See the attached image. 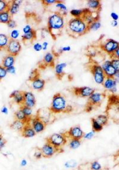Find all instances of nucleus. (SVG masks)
I'll return each mask as SVG.
<instances>
[{"mask_svg":"<svg viewBox=\"0 0 119 170\" xmlns=\"http://www.w3.org/2000/svg\"><path fill=\"white\" fill-rule=\"evenodd\" d=\"M9 42L7 36L4 34H0V49L7 46Z\"/></svg>","mask_w":119,"mask_h":170,"instance_id":"obj_18","label":"nucleus"},{"mask_svg":"<svg viewBox=\"0 0 119 170\" xmlns=\"http://www.w3.org/2000/svg\"><path fill=\"white\" fill-rule=\"evenodd\" d=\"M23 94L24 99L23 105L29 108H34L36 103V100L34 94L31 91L23 92Z\"/></svg>","mask_w":119,"mask_h":170,"instance_id":"obj_3","label":"nucleus"},{"mask_svg":"<svg viewBox=\"0 0 119 170\" xmlns=\"http://www.w3.org/2000/svg\"><path fill=\"white\" fill-rule=\"evenodd\" d=\"M7 74L6 68L3 66H0V81L6 77Z\"/></svg>","mask_w":119,"mask_h":170,"instance_id":"obj_24","label":"nucleus"},{"mask_svg":"<svg viewBox=\"0 0 119 170\" xmlns=\"http://www.w3.org/2000/svg\"><path fill=\"white\" fill-rule=\"evenodd\" d=\"M64 139L62 136L58 134H55L53 135L49 139V142L54 145H59L63 143Z\"/></svg>","mask_w":119,"mask_h":170,"instance_id":"obj_14","label":"nucleus"},{"mask_svg":"<svg viewBox=\"0 0 119 170\" xmlns=\"http://www.w3.org/2000/svg\"><path fill=\"white\" fill-rule=\"evenodd\" d=\"M46 2H47V3H54V2H55V1H50H50H46Z\"/></svg>","mask_w":119,"mask_h":170,"instance_id":"obj_56","label":"nucleus"},{"mask_svg":"<svg viewBox=\"0 0 119 170\" xmlns=\"http://www.w3.org/2000/svg\"><path fill=\"white\" fill-rule=\"evenodd\" d=\"M28 123L32 126L36 134L41 132L45 129V123L37 117H32Z\"/></svg>","mask_w":119,"mask_h":170,"instance_id":"obj_1","label":"nucleus"},{"mask_svg":"<svg viewBox=\"0 0 119 170\" xmlns=\"http://www.w3.org/2000/svg\"><path fill=\"white\" fill-rule=\"evenodd\" d=\"M42 154V156L44 157H48L51 156L54 153V149L49 144H46L43 146L40 149Z\"/></svg>","mask_w":119,"mask_h":170,"instance_id":"obj_11","label":"nucleus"},{"mask_svg":"<svg viewBox=\"0 0 119 170\" xmlns=\"http://www.w3.org/2000/svg\"><path fill=\"white\" fill-rule=\"evenodd\" d=\"M75 164V162H67L66 164V166L67 167H72L74 166Z\"/></svg>","mask_w":119,"mask_h":170,"instance_id":"obj_49","label":"nucleus"},{"mask_svg":"<svg viewBox=\"0 0 119 170\" xmlns=\"http://www.w3.org/2000/svg\"><path fill=\"white\" fill-rule=\"evenodd\" d=\"M1 112L2 114L6 115L9 113V110L6 106H4L1 108Z\"/></svg>","mask_w":119,"mask_h":170,"instance_id":"obj_43","label":"nucleus"},{"mask_svg":"<svg viewBox=\"0 0 119 170\" xmlns=\"http://www.w3.org/2000/svg\"><path fill=\"white\" fill-rule=\"evenodd\" d=\"M66 63H63L58 65L56 66V71L57 73H60L62 72L64 68L66 67Z\"/></svg>","mask_w":119,"mask_h":170,"instance_id":"obj_30","label":"nucleus"},{"mask_svg":"<svg viewBox=\"0 0 119 170\" xmlns=\"http://www.w3.org/2000/svg\"><path fill=\"white\" fill-rule=\"evenodd\" d=\"M32 27H31V26L30 25H26L25 26L23 29V31L24 34H27L32 32Z\"/></svg>","mask_w":119,"mask_h":170,"instance_id":"obj_36","label":"nucleus"},{"mask_svg":"<svg viewBox=\"0 0 119 170\" xmlns=\"http://www.w3.org/2000/svg\"><path fill=\"white\" fill-rule=\"evenodd\" d=\"M26 123L19 120H15L10 124V127L14 130L21 132Z\"/></svg>","mask_w":119,"mask_h":170,"instance_id":"obj_10","label":"nucleus"},{"mask_svg":"<svg viewBox=\"0 0 119 170\" xmlns=\"http://www.w3.org/2000/svg\"><path fill=\"white\" fill-rule=\"evenodd\" d=\"M91 99L93 102L97 103L99 102L101 100V96L100 94H97V93L92 94L91 96Z\"/></svg>","mask_w":119,"mask_h":170,"instance_id":"obj_25","label":"nucleus"},{"mask_svg":"<svg viewBox=\"0 0 119 170\" xmlns=\"http://www.w3.org/2000/svg\"><path fill=\"white\" fill-rule=\"evenodd\" d=\"M93 93V90L89 87H85L82 89L81 91V94L84 96H88L91 95Z\"/></svg>","mask_w":119,"mask_h":170,"instance_id":"obj_20","label":"nucleus"},{"mask_svg":"<svg viewBox=\"0 0 119 170\" xmlns=\"http://www.w3.org/2000/svg\"><path fill=\"white\" fill-rule=\"evenodd\" d=\"M99 4L98 1H91L88 2V5L89 7L92 8H95L97 7Z\"/></svg>","mask_w":119,"mask_h":170,"instance_id":"obj_33","label":"nucleus"},{"mask_svg":"<svg viewBox=\"0 0 119 170\" xmlns=\"http://www.w3.org/2000/svg\"><path fill=\"white\" fill-rule=\"evenodd\" d=\"M23 92L18 90H14L11 93L9 97L16 104L22 105L24 100Z\"/></svg>","mask_w":119,"mask_h":170,"instance_id":"obj_4","label":"nucleus"},{"mask_svg":"<svg viewBox=\"0 0 119 170\" xmlns=\"http://www.w3.org/2000/svg\"><path fill=\"white\" fill-rule=\"evenodd\" d=\"M92 168L94 170H98L100 169L101 166L98 162H96L93 163Z\"/></svg>","mask_w":119,"mask_h":170,"instance_id":"obj_44","label":"nucleus"},{"mask_svg":"<svg viewBox=\"0 0 119 170\" xmlns=\"http://www.w3.org/2000/svg\"><path fill=\"white\" fill-rule=\"evenodd\" d=\"M22 3L21 1H14L9 8V12L11 15H14L17 13L19 11V7Z\"/></svg>","mask_w":119,"mask_h":170,"instance_id":"obj_15","label":"nucleus"},{"mask_svg":"<svg viewBox=\"0 0 119 170\" xmlns=\"http://www.w3.org/2000/svg\"><path fill=\"white\" fill-rule=\"evenodd\" d=\"M33 49L36 51L39 52L42 49V45L40 44L36 43L34 45Z\"/></svg>","mask_w":119,"mask_h":170,"instance_id":"obj_39","label":"nucleus"},{"mask_svg":"<svg viewBox=\"0 0 119 170\" xmlns=\"http://www.w3.org/2000/svg\"><path fill=\"white\" fill-rule=\"evenodd\" d=\"M19 31L17 30H14L11 32L10 36L12 39L16 40L19 37Z\"/></svg>","mask_w":119,"mask_h":170,"instance_id":"obj_28","label":"nucleus"},{"mask_svg":"<svg viewBox=\"0 0 119 170\" xmlns=\"http://www.w3.org/2000/svg\"><path fill=\"white\" fill-rule=\"evenodd\" d=\"M7 143V141L2 135H0V150L4 147Z\"/></svg>","mask_w":119,"mask_h":170,"instance_id":"obj_32","label":"nucleus"},{"mask_svg":"<svg viewBox=\"0 0 119 170\" xmlns=\"http://www.w3.org/2000/svg\"><path fill=\"white\" fill-rule=\"evenodd\" d=\"M38 150L36 151L35 152L34 154V157L36 158V159H39L41 158L42 156V154L41 151L40 149H38Z\"/></svg>","mask_w":119,"mask_h":170,"instance_id":"obj_38","label":"nucleus"},{"mask_svg":"<svg viewBox=\"0 0 119 170\" xmlns=\"http://www.w3.org/2000/svg\"><path fill=\"white\" fill-rule=\"evenodd\" d=\"M6 70L7 73L12 75L15 74L16 72V68L14 66L6 68Z\"/></svg>","mask_w":119,"mask_h":170,"instance_id":"obj_35","label":"nucleus"},{"mask_svg":"<svg viewBox=\"0 0 119 170\" xmlns=\"http://www.w3.org/2000/svg\"><path fill=\"white\" fill-rule=\"evenodd\" d=\"M21 132L22 136L26 138H32L34 137L36 134L28 123L26 124Z\"/></svg>","mask_w":119,"mask_h":170,"instance_id":"obj_7","label":"nucleus"},{"mask_svg":"<svg viewBox=\"0 0 119 170\" xmlns=\"http://www.w3.org/2000/svg\"><path fill=\"white\" fill-rule=\"evenodd\" d=\"M65 101L63 97L58 96L55 97L53 100V109L57 111H59L64 109L65 106Z\"/></svg>","mask_w":119,"mask_h":170,"instance_id":"obj_6","label":"nucleus"},{"mask_svg":"<svg viewBox=\"0 0 119 170\" xmlns=\"http://www.w3.org/2000/svg\"><path fill=\"white\" fill-rule=\"evenodd\" d=\"M111 16L115 20H117L118 19V17L117 14L116 13H112L111 14Z\"/></svg>","mask_w":119,"mask_h":170,"instance_id":"obj_51","label":"nucleus"},{"mask_svg":"<svg viewBox=\"0 0 119 170\" xmlns=\"http://www.w3.org/2000/svg\"><path fill=\"white\" fill-rule=\"evenodd\" d=\"M107 118L106 117L104 116H100L98 117L97 121L99 124H103L106 122Z\"/></svg>","mask_w":119,"mask_h":170,"instance_id":"obj_31","label":"nucleus"},{"mask_svg":"<svg viewBox=\"0 0 119 170\" xmlns=\"http://www.w3.org/2000/svg\"><path fill=\"white\" fill-rule=\"evenodd\" d=\"M93 127L95 130L99 131L102 129V126L96 120L93 121Z\"/></svg>","mask_w":119,"mask_h":170,"instance_id":"obj_29","label":"nucleus"},{"mask_svg":"<svg viewBox=\"0 0 119 170\" xmlns=\"http://www.w3.org/2000/svg\"><path fill=\"white\" fill-rule=\"evenodd\" d=\"M34 32L32 31V32L26 34H24L22 36V39L25 40H30L34 37Z\"/></svg>","mask_w":119,"mask_h":170,"instance_id":"obj_27","label":"nucleus"},{"mask_svg":"<svg viewBox=\"0 0 119 170\" xmlns=\"http://www.w3.org/2000/svg\"><path fill=\"white\" fill-rule=\"evenodd\" d=\"M7 47L8 52L14 57L18 55L21 49V45L19 42L12 39L9 41Z\"/></svg>","mask_w":119,"mask_h":170,"instance_id":"obj_2","label":"nucleus"},{"mask_svg":"<svg viewBox=\"0 0 119 170\" xmlns=\"http://www.w3.org/2000/svg\"><path fill=\"white\" fill-rule=\"evenodd\" d=\"M95 80L97 83L100 84V83H102L103 81L102 72L96 71L95 75Z\"/></svg>","mask_w":119,"mask_h":170,"instance_id":"obj_22","label":"nucleus"},{"mask_svg":"<svg viewBox=\"0 0 119 170\" xmlns=\"http://www.w3.org/2000/svg\"><path fill=\"white\" fill-rule=\"evenodd\" d=\"M37 77V75H36V72L35 71H34L31 72V74H30L29 76V80L32 81V80L35 79Z\"/></svg>","mask_w":119,"mask_h":170,"instance_id":"obj_42","label":"nucleus"},{"mask_svg":"<svg viewBox=\"0 0 119 170\" xmlns=\"http://www.w3.org/2000/svg\"><path fill=\"white\" fill-rule=\"evenodd\" d=\"M100 24L99 23L97 22L93 24L92 25L91 28L93 30H97L100 27Z\"/></svg>","mask_w":119,"mask_h":170,"instance_id":"obj_46","label":"nucleus"},{"mask_svg":"<svg viewBox=\"0 0 119 170\" xmlns=\"http://www.w3.org/2000/svg\"><path fill=\"white\" fill-rule=\"evenodd\" d=\"M48 43L47 42H45L43 43L42 45V49L43 50H46L47 49V45H48Z\"/></svg>","mask_w":119,"mask_h":170,"instance_id":"obj_53","label":"nucleus"},{"mask_svg":"<svg viewBox=\"0 0 119 170\" xmlns=\"http://www.w3.org/2000/svg\"><path fill=\"white\" fill-rule=\"evenodd\" d=\"M7 4L4 1H0V13L5 11L4 10L7 7Z\"/></svg>","mask_w":119,"mask_h":170,"instance_id":"obj_34","label":"nucleus"},{"mask_svg":"<svg viewBox=\"0 0 119 170\" xmlns=\"http://www.w3.org/2000/svg\"><path fill=\"white\" fill-rule=\"evenodd\" d=\"M14 115L15 120L22 121L26 123H28L30 120L26 116L20 108L15 112Z\"/></svg>","mask_w":119,"mask_h":170,"instance_id":"obj_12","label":"nucleus"},{"mask_svg":"<svg viewBox=\"0 0 119 170\" xmlns=\"http://www.w3.org/2000/svg\"><path fill=\"white\" fill-rule=\"evenodd\" d=\"M31 86L35 90L40 91L42 90L45 85L44 80L37 77L31 81Z\"/></svg>","mask_w":119,"mask_h":170,"instance_id":"obj_9","label":"nucleus"},{"mask_svg":"<svg viewBox=\"0 0 119 170\" xmlns=\"http://www.w3.org/2000/svg\"><path fill=\"white\" fill-rule=\"evenodd\" d=\"M15 62V59L14 56H8L5 57L3 59V66L5 68H7L9 67L14 66Z\"/></svg>","mask_w":119,"mask_h":170,"instance_id":"obj_13","label":"nucleus"},{"mask_svg":"<svg viewBox=\"0 0 119 170\" xmlns=\"http://www.w3.org/2000/svg\"><path fill=\"white\" fill-rule=\"evenodd\" d=\"M70 49H71V48H70V46L65 47L63 48V50L65 51H68L70 50Z\"/></svg>","mask_w":119,"mask_h":170,"instance_id":"obj_54","label":"nucleus"},{"mask_svg":"<svg viewBox=\"0 0 119 170\" xmlns=\"http://www.w3.org/2000/svg\"><path fill=\"white\" fill-rule=\"evenodd\" d=\"M94 135V133L93 132H90L88 133L85 136V138L87 139H90Z\"/></svg>","mask_w":119,"mask_h":170,"instance_id":"obj_48","label":"nucleus"},{"mask_svg":"<svg viewBox=\"0 0 119 170\" xmlns=\"http://www.w3.org/2000/svg\"><path fill=\"white\" fill-rule=\"evenodd\" d=\"M107 74L110 75H113L116 72V70L112 65H109L104 68Z\"/></svg>","mask_w":119,"mask_h":170,"instance_id":"obj_23","label":"nucleus"},{"mask_svg":"<svg viewBox=\"0 0 119 170\" xmlns=\"http://www.w3.org/2000/svg\"><path fill=\"white\" fill-rule=\"evenodd\" d=\"M53 59L52 55L50 53H47L45 55L44 59L46 62L50 63L52 61Z\"/></svg>","mask_w":119,"mask_h":170,"instance_id":"obj_40","label":"nucleus"},{"mask_svg":"<svg viewBox=\"0 0 119 170\" xmlns=\"http://www.w3.org/2000/svg\"><path fill=\"white\" fill-rule=\"evenodd\" d=\"M57 7H60V8H61V9L64 10H66V7L63 4H57Z\"/></svg>","mask_w":119,"mask_h":170,"instance_id":"obj_52","label":"nucleus"},{"mask_svg":"<svg viewBox=\"0 0 119 170\" xmlns=\"http://www.w3.org/2000/svg\"><path fill=\"white\" fill-rule=\"evenodd\" d=\"M119 64L118 60H115L112 62V66L115 68L116 71L119 70Z\"/></svg>","mask_w":119,"mask_h":170,"instance_id":"obj_45","label":"nucleus"},{"mask_svg":"<svg viewBox=\"0 0 119 170\" xmlns=\"http://www.w3.org/2000/svg\"><path fill=\"white\" fill-rule=\"evenodd\" d=\"M112 25H113V26H115L117 25V22L115 20V21H114L113 22H112Z\"/></svg>","mask_w":119,"mask_h":170,"instance_id":"obj_55","label":"nucleus"},{"mask_svg":"<svg viewBox=\"0 0 119 170\" xmlns=\"http://www.w3.org/2000/svg\"><path fill=\"white\" fill-rule=\"evenodd\" d=\"M72 136L76 138H78L82 136L83 132L78 127H75L72 130Z\"/></svg>","mask_w":119,"mask_h":170,"instance_id":"obj_21","label":"nucleus"},{"mask_svg":"<svg viewBox=\"0 0 119 170\" xmlns=\"http://www.w3.org/2000/svg\"><path fill=\"white\" fill-rule=\"evenodd\" d=\"M27 164V161L25 159H23L21 161L20 165L22 167H25Z\"/></svg>","mask_w":119,"mask_h":170,"instance_id":"obj_50","label":"nucleus"},{"mask_svg":"<svg viewBox=\"0 0 119 170\" xmlns=\"http://www.w3.org/2000/svg\"><path fill=\"white\" fill-rule=\"evenodd\" d=\"M70 27L72 31L76 32H81L85 29V25L80 20H75L70 23Z\"/></svg>","mask_w":119,"mask_h":170,"instance_id":"obj_8","label":"nucleus"},{"mask_svg":"<svg viewBox=\"0 0 119 170\" xmlns=\"http://www.w3.org/2000/svg\"><path fill=\"white\" fill-rule=\"evenodd\" d=\"M115 83L114 81L110 79L107 80L104 84L105 87L108 89H112L115 86Z\"/></svg>","mask_w":119,"mask_h":170,"instance_id":"obj_26","label":"nucleus"},{"mask_svg":"<svg viewBox=\"0 0 119 170\" xmlns=\"http://www.w3.org/2000/svg\"><path fill=\"white\" fill-rule=\"evenodd\" d=\"M63 20L59 16L54 15L51 17L49 20L50 27L54 29H58L62 26Z\"/></svg>","mask_w":119,"mask_h":170,"instance_id":"obj_5","label":"nucleus"},{"mask_svg":"<svg viewBox=\"0 0 119 170\" xmlns=\"http://www.w3.org/2000/svg\"><path fill=\"white\" fill-rule=\"evenodd\" d=\"M20 109L22 110L23 112L25 115L29 119H31L32 117L33 111L32 108H29L28 107L22 105Z\"/></svg>","mask_w":119,"mask_h":170,"instance_id":"obj_16","label":"nucleus"},{"mask_svg":"<svg viewBox=\"0 0 119 170\" xmlns=\"http://www.w3.org/2000/svg\"><path fill=\"white\" fill-rule=\"evenodd\" d=\"M81 11L80 10H74L71 11V13L74 16H77L80 14Z\"/></svg>","mask_w":119,"mask_h":170,"instance_id":"obj_47","label":"nucleus"},{"mask_svg":"<svg viewBox=\"0 0 119 170\" xmlns=\"http://www.w3.org/2000/svg\"><path fill=\"white\" fill-rule=\"evenodd\" d=\"M8 27L11 29H13L16 26V22L14 20H10L7 23Z\"/></svg>","mask_w":119,"mask_h":170,"instance_id":"obj_41","label":"nucleus"},{"mask_svg":"<svg viewBox=\"0 0 119 170\" xmlns=\"http://www.w3.org/2000/svg\"><path fill=\"white\" fill-rule=\"evenodd\" d=\"M80 145V143L79 141L77 140H73L70 144L71 148H74V149L78 148Z\"/></svg>","mask_w":119,"mask_h":170,"instance_id":"obj_37","label":"nucleus"},{"mask_svg":"<svg viewBox=\"0 0 119 170\" xmlns=\"http://www.w3.org/2000/svg\"><path fill=\"white\" fill-rule=\"evenodd\" d=\"M118 52H119L118 49H117V51H116V53H117V54L118 56V55H119V53Z\"/></svg>","mask_w":119,"mask_h":170,"instance_id":"obj_57","label":"nucleus"},{"mask_svg":"<svg viewBox=\"0 0 119 170\" xmlns=\"http://www.w3.org/2000/svg\"><path fill=\"white\" fill-rule=\"evenodd\" d=\"M10 20V16L8 12L4 11L0 13V22L7 23Z\"/></svg>","mask_w":119,"mask_h":170,"instance_id":"obj_17","label":"nucleus"},{"mask_svg":"<svg viewBox=\"0 0 119 170\" xmlns=\"http://www.w3.org/2000/svg\"><path fill=\"white\" fill-rule=\"evenodd\" d=\"M118 47V44L117 42L110 41L106 44V49L108 52L112 51L116 49Z\"/></svg>","mask_w":119,"mask_h":170,"instance_id":"obj_19","label":"nucleus"}]
</instances>
